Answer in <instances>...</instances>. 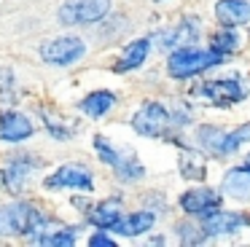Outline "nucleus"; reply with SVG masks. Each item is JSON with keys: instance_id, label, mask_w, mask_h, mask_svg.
Here are the masks:
<instances>
[{"instance_id": "obj_22", "label": "nucleus", "mask_w": 250, "mask_h": 247, "mask_svg": "<svg viewBox=\"0 0 250 247\" xmlns=\"http://www.w3.org/2000/svg\"><path fill=\"white\" fill-rule=\"evenodd\" d=\"M30 169H33V164H30L27 159H17L11 166L6 169V185L11 188H22V183L27 180Z\"/></svg>"}, {"instance_id": "obj_21", "label": "nucleus", "mask_w": 250, "mask_h": 247, "mask_svg": "<svg viewBox=\"0 0 250 247\" xmlns=\"http://www.w3.org/2000/svg\"><path fill=\"white\" fill-rule=\"evenodd\" d=\"M35 245H51V247H73L76 245V231L73 228H57V231H43L41 236H35Z\"/></svg>"}, {"instance_id": "obj_27", "label": "nucleus", "mask_w": 250, "mask_h": 247, "mask_svg": "<svg viewBox=\"0 0 250 247\" xmlns=\"http://www.w3.org/2000/svg\"><path fill=\"white\" fill-rule=\"evenodd\" d=\"M89 247H116V242L110 239L108 234L97 231V234H92V236H89Z\"/></svg>"}, {"instance_id": "obj_2", "label": "nucleus", "mask_w": 250, "mask_h": 247, "mask_svg": "<svg viewBox=\"0 0 250 247\" xmlns=\"http://www.w3.org/2000/svg\"><path fill=\"white\" fill-rule=\"evenodd\" d=\"M94 150H97V156H100V161H103V164L113 166L116 175H119L121 180L135 183V180H143V177H146V166H143L135 156H124L119 148H113V145H110L103 134H97V137H94Z\"/></svg>"}, {"instance_id": "obj_11", "label": "nucleus", "mask_w": 250, "mask_h": 247, "mask_svg": "<svg viewBox=\"0 0 250 247\" xmlns=\"http://www.w3.org/2000/svg\"><path fill=\"white\" fill-rule=\"evenodd\" d=\"M202 35V27L196 19H183L180 24L169 27V30L159 32V46L164 48H175V46H186V43H196Z\"/></svg>"}, {"instance_id": "obj_1", "label": "nucleus", "mask_w": 250, "mask_h": 247, "mask_svg": "<svg viewBox=\"0 0 250 247\" xmlns=\"http://www.w3.org/2000/svg\"><path fill=\"white\" fill-rule=\"evenodd\" d=\"M226 59V54L215 51V48H194V46H178L169 54L167 62V73L172 78H191V75L202 73V70H210L215 64H221Z\"/></svg>"}, {"instance_id": "obj_19", "label": "nucleus", "mask_w": 250, "mask_h": 247, "mask_svg": "<svg viewBox=\"0 0 250 247\" xmlns=\"http://www.w3.org/2000/svg\"><path fill=\"white\" fill-rule=\"evenodd\" d=\"M180 172H183V177H188V180H205V175H207L205 161L199 159V153H196L194 148L183 150V156H180Z\"/></svg>"}, {"instance_id": "obj_12", "label": "nucleus", "mask_w": 250, "mask_h": 247, "mask_svg": "<svg viewBox=\"0 0 250 247\" xmlns=\"http://www.w3.org/2000/svg\"><path fill=\"white\" fill-rule=\"evenodd\" d=\"M33 137V121L17 110H6L0 116V140L6 143H22Z\"/></svg>"}, {"instance_id": "obj_3", "label": "nucleus", "mask_w": 250, "mask_h": 247, "mask_svg": "<svg viewBox=\"0 0 250 247\" xmlns=\"http://www.w3.org/2000/svg\"><path fill=\"white\" fill-rule=\"evenodd\" d=\"M196 94L205 97L207 102H212L215 107H231L248 97V86L237 75H231V78H221V81H205L196 89Z\"/></svg>"}, {"instance_id": "obj_15", "label": "nucleus", "mask_w": 250, "mask_h": 247, "mask_svg": "<svg viewBox=\"0 0 250 247\" xmlns=\"http://www.w3.org/2000/svg\"><path fill=\"white\" fill-rule=\"evenodd\" d=\"M78 107H81V113L89 116V118H103L116 107V94L108 91V89H97V91H92V94L83 97Z\"/></svg>"}, {"instance_id": "obj_24", "label": "nucleus", "mask_w": 250, "mask_h": 247, "mask_svg": "<svg viewBox=\"0 0 250 247\" xmlns=\"http://www.w3.org/2000/svg\"><path fill=\"white\" fill-rule=\"evenodd\" d=\"M223 129H218V126H202L199 129V143H202V148H207V150H212V153L218 156V150H221V143H223Z\"/></svg>"}, {"instance_id": "obj_23", "label": "nucleus", "mask_w": 250, "mask_h": 247, "mask_svg": "<svg viewBox=\"0 0 250 247\" xmlns=\"http://www.w3.org/2000/svg\"><path fill=\"white\" fill-rule=\"evenodd\" d=\"M239 46V35L231 30V27H223V32H218V35H212V43H210V48H215V51H221V54H231L234 48Z\"/></svg>"}, {"instance_id": "obj_4", "label": "nucleus", "mask_w": 250, "mask_h": 247, "mask_svg": "<svg viewBox=\"0 0 250 247\" xmlns=\"http://www.w3.org/2000/svg\"><path fill=\"white\" fill-rule=\"evenodd\" d=\"M172 126V113L162 102H148L132 116V129L143 137H162Z\"/></svg>"}, {"instance_id": "obj_5", "label": "nucleus", "mask_w": 250, "mask_h": 247, "mask_svg": "<svg viewBox=\"0 0 250 247\" xmlns=\"http://www.w3.org/2000/svg\"><path fill=\"white\" fill-rule=\"evenodd\" d=\"M110 11V0H65L60 8V24H92Z\"/></svg>"}, {"instance_id": "obj_7", "label": "nucleus", "mask_w": 250, "mask_h": 247, "mask_svg": "<svg viewBox=\"0 0 250 247\" xmlns=\"http://www.w3.org/2000/svg\"><path fill=\"white\" fill-rule=\"evenodd\" d=\"M11 223H14V234L30 236V239L41 236L49 228V218H46L38 207H33V204H27V202L11 204Z\"/></svg>"}, {"instance_id": "obj_13", "label": "nucleus", "mask_w": 250, "mask_h": 247, "mask_svg": "<svg viewBox=\"0 0 250 247\" xmlns=\"http://www.w3.org/2000/svg\"><path fill=\"white\" fill-rule=\"evenodd\" d=\"M215 16L223 27H237L250 21V3L248 0H218Z\"/></svg>"}, {"instance_id": "obj_10", "label": "nucleus", "mask_w": 250, "mask_h": 247, "mask_svg": "<svg viewBox=\"0 0 250 247\" xmlns=\"http://www.w3.org/2000/svg\"><path fill=\"white\" fill-rule=\"evenodd\" d=\"M223 204V196L221 193H215L212 188H194V191H186L183 196H180V207H183V212L188 215H207L212 212V209H218Z\"/></svg>"}, {"instance_id": "obj_17", "label": "nucleus", "mask_w": 250, "mask_h": 247, "mask_svg": "<svg viewBox=\"0 0 250 247\" xmlns=\"http://www.w3.org/2000/svg\"><path fill=\"white\" fill-rule=\"evenodd\" d=\"M89 220H92L94 226H100V228H113L116 231L121 223H124V215H121V209H119V202L108 199V202L97 204V207L92 209Z\"/></svg>"}, {"instance_id": "obj_25", "label": "nucleus", "mask_w": 250, "mask_h": 247, "mask_svg": "<svg viewBox=\"0 0 250 247\" xmlns=\"http://www.w3.org/2000/svg\"><path fill=\"white\" fill-rule=\"evenodd\" d=\"M178 234H180V242H186V245H202L205 242V236H207V231L202 228H194V226H188V223H180L178 226Z\"/></svg>"}, {"instance_id": "obj_9", "label": "nucleus", "mask_w": 250, "mask_h": 247, "mask_svg": "<svg viewBox=\"0 0 250 247\" xmlns=\"http://www.w3.org/2000/svg\"><path fill=\"white\" fill-rule=\"evenodd\" d=\"M245 226H250V218L242 212H223L218 207L212 212L202 215V228L207 231V236H229V234H237Z\"/></svg>"}, {"instance_id": "obj_16", "label": "nucleus", "mask_w": 250, "mask_h": 247, "mask_svg": "<svg viewBox=\"0 0 250 247\" xmlns=\"http://www.w3.org/2000/svg\"><path fill=\"white\" fill-rule=\"evenodd\" d=\"M223 191L234 199L250 196V161L245 166H234V169L226 172V177H223Z\"/></svg>"}, {"instance_id": "obj_20", "label": "nucleus", "mask_w": 250, "mask_h": 247, "mask_svg": "<svg viewBox=\"0 0 250 247\" xmlns=\"http://www.w3.org/2000/svg\"><path fill=\"white\" fill-rule=\"evenodd\" d=\"M245 143H250V121L242 124V126H237L234 132H226V134H223V143H221L218 156L223 159V156L234 153V150H237L239 145H245Z\"/></svg>"}, {"instance_id": "obj_14", "label": "nucleus", "mask_w": 250, "mask_h": 247, "mask_svg": "<svg viewBox=\"0 0 250 247\" xmlns=\"http://www.w3.org/2000/svg\"><path fill=\"white\" fill-rule=\"evenodd\" d=\"M148 51H151V41H148V38H137V41H132L129 46L124 48V54H121V59L113 64V70L116 73H129V70L143 67V62L148 59Z\"/></svg>"}, {"instance_id": "obj_26", "label": "nucleus", "mask_w": 250, "mask_h": 247, "mask_svg": "<svg viewBox=\"0 0 250 247\" xmlns=\"http://www.w3.org/2000/svg\"><path fill=\"white\" fill-rule=\"evenodd\" d=\"M14 234V223H11V207H0V236Z\"/></svg>"}, {"instance_id": "obj_6", "label": "nucleus", "mask_w": 250, "mask_h": 247, "mask_svg": "<svg viewBox=\"0 0 250 247\" xmlns=\"http://www.w3.org/2000/svg\"><path fill=\"white\" fill-rule=\"evenodd\" d=\"M86 54V46H83L81 38H54V41H46L41 46V59L46 64H57V67H67V64L78 62V59Z\"/></svg>"}, {"instance_id": "obj_18", "label": "nucleus", "mask_w": 250, "mask_h": 247, "mask_svg": "<svg viewBox=\"0 0 250 247\" xmlns=\"http://www.w3.org/2000/svg\"><path fill=\"white\" fill-rule=\"evenodd\" d=\"M153 220H156V215L148 212V209H143V212H132V215H124V223L119 226V234L124 236H140L143 231H148L153 226Z\"/></svg>"}, {"instance_id": "obj_8", "label": "nucleus", "mask_w": 250, "mask_h": 247, "mask_svg": "<svg viewBox=\"0 0 250 247\" xmlns=\"http://www.w3.org/2000/svg\"><path fill=\"white\" fill-rule=\"evenodd\" d=\"M46 188H78V191H94L92 172L83 164H65L43 180Z\"/></svg>"}]
</instances>
